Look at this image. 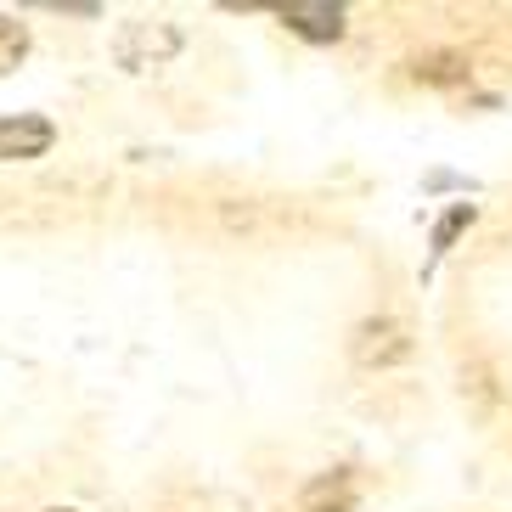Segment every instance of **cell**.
Here are the masks:
<instances>
[{"mask_svg": "<svg viewBox=\"0 0 512 512\" xmlns=\"http://www.w3.org/2000/svg\"><path fill=\"white\" fill-rule=\"evenodd\" d=\"M57 141L46 119H34V113H17V119H0V158L17 164V158H40V152Z\"/></svg>", "mask_w": 512, "mask_h": 512, "instance_id": "1", "label": "cell"}, {"mask_svg": "<svg viewBox=\"0 0 512 512\" xmlns=\"http://www.w3.org/2000/svg\"><path fill=\"white\" fill-rule=\"evenodd\" d=\"M406 332L394 327V321H366L361 338H355V361L361 366H383V361H400L406 355Z\"/></svg>", "mask_w": 512, "mask_h": 512, "instance_id": "2", "label": "cell"}, {"mask_svg": "<svg viewBox=\"0 0 512 512\" xmlns=\"http://www.w3.org/2000/svg\"><path fill=\"white\" fill-rule=\"evenodd\" d=\"M299 507L304 512H349L355 507V479H349V473H327V479L304 484Z\"/></svg>", "mask_w": 512, "mask_h": 512, "instance_id": "3", "label": "cell"}, {"mask_svg": "<svg viewBox=\"0 0 512 512\" xmlns=\"http://www.w3.org/2000/svg\"><path fill=\"white\" fill-rule=\"evenodd\" d=\"M282 17L299 34H310V40H338L344 34V12L338 6H282Z\"/></svg>", "mask_w": 512, "mask_h": 512, "instance_id": "4", "label": "cell"}, {"mask_svg": "<svg viewBox=\"0 0 512 512\" xmlns=\"http://www.w3.org/2000/svg\"><path fill=\"white\" fill-rule=\"evenodd\" d=\"M23 51H29V29L12 23V17H0V74H12L23 62Z\"/></svg>", "mask_w": 512, "mask_h": 512, "instance_id": "5", "label": "cell"}, {"mask_svg": "<svg viewBox=\"0 0 512 512\" xmlns=\"http://www.w3.org/2000/svg\"><path fill=\"white\" fill-rule=\"evenodd\" d=\"M467 68L456 57H428V62H417V79H462Z\"/></svg>", "mask_w": 512, "mask_h": 512, "instance_id": "6", "label": "cell"}]
</instances>
